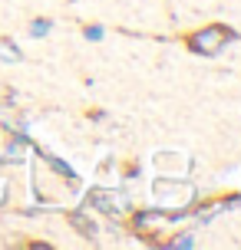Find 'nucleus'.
Masks as SVG:
<instances>
[{
    "label": "nucleus",
    "mask_w": 241,
    "mask_h": 250,
    "mask_svg": "<svg viewBox=\"0 0 241 250\" xmlns=\"http://www.w3.org/2000/svg\"><path fill=\"white\" fill-rule=\"evenodd\" d=\"M231 40V33L225 30V26H205V30H198L195 37L189 40V46L195 53H205V56H212V53H218L225 43Z\"/></svg>",
    "instance_id": "nucleus-1"
},
{
    "label": "nucleus",
    "mask_w": 241,
    "mask_h": 250,
    "mask_svg": "<svg viewBox=\"0 0 241 250\" xmlns=\"http://www.w3.org/2000/svg\"><path fill=\"white\" fill-rule=\"evenodd\" d=\"M89 201H93V204H99L102 214H119V211H126V204H129L122 194H109V191H96Z\"/></svg>",
    "instance_id": "nucleus-2"
},
{
    "label": "nucleus",
    "mask_w": 241,
    "mask_h": 250,
    "mask_svg": "<svg viewBox=\"0 0 241 250\" xmlns=\"http://www.w3.org/2000/svg\"><path fill=\"white\" fill-rule=\"evenodd\" d=\"M30 33H33V37H47V33H50V20H37V23L30 26Z\"/></svg>",
    "instance_id": "nucleus-3"
},
{
    "label": "nucleus",
    "mask_w": 241,
    "mask_h": 250,
    "mask_svg": "<svg viewBox=\"0 0 241 250\" xmlns=\"http://www.w3.org/2000/svg\"><path fill=\"white\" fill-rule=\"evenodd\" d=\"M73 224H76L79 230H86V234H96V227L89 224V221H86V217H83V214H73Z\"/></svg>",
    "instance_id": "nucleus-4"
},
{
    "label": "nucleus",
    "mask_w": 241,
    "mask_h": 250,
    "mask_svg": "<svg viewBox=\"0 0 241 250\" xmlns=\"http://www.w3.org/2000/svg\"><path fill=\"white\" fill-rule=\"evenodd\" d=\"M99 37H102L99 26H89V30H86V40H99Z\"/></svg>",
    "instance_id": "nucleus-5"
}]
</instances>
